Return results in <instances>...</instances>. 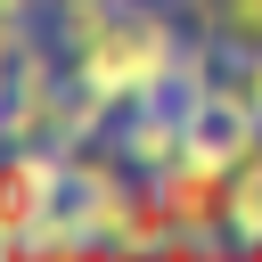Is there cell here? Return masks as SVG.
Here are the masks:
<instances>
[{
    "mask_svg": "<svg viewBox=\"0 0 262 262\" xmlns=\"http://www.w3.org/2000/svg\"><path fill=\"white\" fill-rule=\"evenodd\" d=\"M221 41L237 57H254L262 49V0H221Z\"/></svg>",
    "mask_w": 262,
    "mask_h": 262,
    "instance_id": "ba28073f",
    "label": "cell"
},
{
    "mask_svg": "<svg viewBox=\"0 0 262 262\" xmlns=\"http://www.w3.org/2000/svg\"><path fill=\"white\" fill-rule=\"evenodd\" d=\"M66 196H74V156L57 139H16L8 172H0V237H25V221L41 205H66Z\"/></svg>",
    "mask_w": 262,
    "mask_h": 262,
    "instance_id": "3957f363",
    "label": "cell"
},
{
    "mask_svg": "<svg viewBox=\"0 0 262 262\" xmlns=\"http://www.w3.org/2000/svg\"><path fill=\"white\" fill-rule=\"evenodd\" d=\"M180 49H188V16H180L172 0H123L115 25H106L90 49H74L66 66H74V82H90L115 115H131V106L172 98Z\"/></svg>",
    "mask_w": 262,
    "mask_h": 262,
    "instance_id": "6da1fadb",
    "label": "cell"
},
{
    "mask_svg": "<svg viewBox=\"0 0 262 262\" xmlns=\"http://www.w3.org/2000/svg\"><path fill=\"white\" fill-rule=\"evenodd\" d=\"M90 254H106V246L90 237V221H82L74 196L66 205H41L25 221V237H8V262H90Z\"/></svg>",
    "mask_w": 262,
    "mask_h": 262,
    "instance_id": "5b68a950",
    "label": "cell"
},
{
    "mask_svg": "<svg viewBox=\"0 0 262 262\" xmlns=\"http://www.w3.org/2000/svg\"><path fill=\"white\" fill-rule=\"evenodd\" d=\"M229 229H237V254H262V164L229 172Z\"/></svg>",
    "mask_w": 262,
    "mask_h": 262,
    "instance_id": "52a82bcc",
    "label": "cell"
},
{
    "mask_svg": "<svg viewBox=\"0 0 262 262\" xmlns=\"http://www.w3.org/2000/svg\"><path fill=\"white\" fill-rule=\"evenodd\" d=\"M172 237H180L172 205H164L156 188H139V205L123 213V229H115V246H106V254H172Z\"/></svg>",
    "mask_w": 262,
    "mask_h": 262,
    "instance_id": "8992f818",
    "label": "cell"
},
{
    "mask_svg": "<svg viewBox=\"0 0 262 262\" xmlns=\"http://www.w3.org/2000/svg\"><path fill=\"white\" fill-rule=\"evenodd\" d=\"M66 90H74V66L57 41L8 57V98H0V139H57V115H66Z\"/></svg>",
    "mask_w": 262,
    "mask_h": 262,
    "instance_id": "7a4b0ae2",
    "label": "cell"
},
{
    "mask_svg": "<svg viewBox=\"0 0 262 262\" xmlns=\"http://www.w3.org/2000/svg\"><path fill=\"white\" fill-rule=\"evenodd\" d=\"M188 16V33H221V0H172Z\"/></svg>",
    "mask_w": 262,
    "mask_h": 262,
    "instance_id": "9c48e42d",
    "label": "cell"
},
{
    "mask_svg": "<svg viewBox=\"0 0 262 262\" xmlns=\"http://www.w3.org/2000/svg\"><path fill=\"white\" fill-rule=\"evenodd\" d=\"M16 8H33V16H41V8H49V0H0V16H16Z\"/></svg>",
    "mask_w": 262,
    "mask_h": 262,
    "instance_id": "30bf717a",
    "label": "cell"
},
{
    "mask_svg": "<svg viewBox=\"0 0 262 262\" xmlns=\"http://www.w3.org/2000/svg\"><path fill=\"white\" fill-rule=\"evenodd\" d=\"M115 147L131 156V172H139V180H147V172H172V164L188 156V115H180L172 98L131 106V115H115Z\"/></svg>",
    "mask_w": 262,
    "mask_h": 262,
    "instance_id": "277c9868",
    "label": "cell"
}]
</instances>
